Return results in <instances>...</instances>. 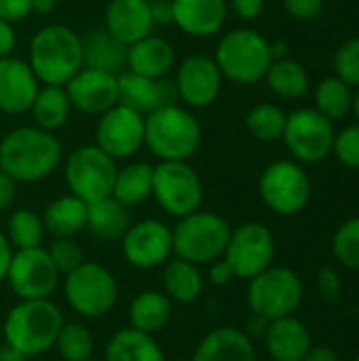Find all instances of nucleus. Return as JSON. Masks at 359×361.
I'll return each instance as SVG.
<instances>
[{
    "label": "nucleus",
    "mask_w": 359,
    "mask_h": 361,
    "mask_svg": "<svg viewBox=\"0 0 359 361\" xmlns=\"http://www.w3.org/2000/svg\"><path fill=\"white\" fill-rule=\"evenodd\" d=\"M201 140L203 129L199 118L178 102L144 116V146L159 161H190Z\"/></svg>",
    "instance_id": "obj_4"
},
{
    "label": "nucleus",
    "mask_w": 359,
    "mask_h": 361,
    "mask_svg": "<svg viewBox=\"0 0 359 361\" xmlns=\"http://www.w3.org/2000/svg\"><path fill=\"white\" fill-rule=\"evenodd\" d=\"M334 125L315 108H298L288 114L284 129V144L300 165L322 163L332 154Z\"/></svg>",
    "instance_id": "obj_12"
},
{
    "label": "nucleus",
    "mask_w": 359,
    "mask_h": 361,
    "mask_svg": "<svg viewBox=\"0 0 359 361\" xmlns=\"http://www.w3.org/2000/svg\"><path fill=\"white\" fill-rule=\"evenodd\" d=\"M355 116H358L359 121V87H358V93H353V110H351Z\"/></svg>",
    "instance_id": "obj_56"
},
{
    "label": "nucleus",
    "mask_w": 359,
    "mask_h": 361,
    "mask_svg": "<svg viewBox=\"0 0 359 361\" xmlns=\"http://www.w3.org/2000/svg\"><path fill=\"white\" fill-rule=\"evenodd\" d=\"M129 72L146 78H169L176 70V47L157 34H148L127 47Z\"/></svg>",
    "instance_id": "obj_23"
},
{
    "label": "nucleus",
    "mask_w": 359,
    "mask_h": 361,
    "mask_svg": "<svg viewBox=\"0 0 359 361\" xmlns=\"http://www.w3.org/2000/svg\"><path fill=\"white\" fill-rule=\"evenodd\" d=\"M25 61L40 85L66 87L83 68V38L63 23H47L32 36Z\"/></svg>",
    "instance_id": "obj_3"
},
{
    "label": "nucleus",
    "mask_w": 359,
    "mask_h": 361,
    "mask_svg": "<svg viewBox=\"0 0 359 361\" xmlns=\"http://www.w3.org/2000/svg\"><path fill=\"white\" fill-rule=\"evenodd\" d=\"M4 281L19 300H44L59 288L61 273L53 264L47 247L36 245L13 250Z\"/></svg>",
    "instance_id": "obj_13"
},
{
    "label": "nucleus",
    "mask_w": 359,
    "mask_h": 361,
    "mask_svg": "<svg viewBox=\"0 0 359 361\" xmlns=\"http://www.w3.org/2000/svg\"><path fill=\"white\" fill-rule=\"evenodd\" d=\"M11 256H13V247H11V243H8L4 231H0V283H2L4 277H6V269H8Z\"/></svg>",
    "instance_id": "obj_52"
},
{
    "label": "nucleus",
    "mask_w": 359,
    "mask_h": 361,
    "mask_svg": "<svg viewBox=\"0 0 359 361\" xmlns=\"http://www.w3.org/2000/svg\"><path fill=\"white\" fill-rule=\"evenodd\" d=\"M17 195V182L8 178L4 171H0V212H6Z\"/></svg>",
    "instance_id": "obj_50"
},
{
    "label": "nucleus",
    "mask_w": 359,
    "mask_h": 361,
    "mask_svg": "<svg viewBox=\"0 0 359 361\" xmlns=\"http://www.w3.org/2000/svg\"><path fill=\"white\" fill-rule=\"evenodd\" d=\"M57 0H32V11L34 13H40V15H47L55 8Z\"/></svg>",
    "instance_id": "obj_54"
},
{
    "label": "nucleus",
    "mask_w": 359,
    "mask_h": 361,
    "mask_svg": "<svg viewBox=\"0 0 359 361\" xmlns=\"http://www.w3.org/2000/svg\"><path fill=\"white\" fill-rule=\"evenodd\" d=\"M334 74L349 87H359V36L345 40L336 49Z\"/></svg>",
    "instance_id": "obj_41"
},
{
    "label": "nucleus",
    "mask_w": 359,
    "mask_h": 361,
    "mask_svg": "<svg viewBox=\"0 0 359 361\" xmlns=\"http://www.w3.org/2000/svg\"><path fill=\"white\" fill-rule=\"evenodd\" d=\"M258 195L269 212L277 216H296L311 199V180L298 161L279 159L260 173Z\"/></svg>",
    "instance_id": "obj_11"
},
{
    "label": "nucleus",
    "mask_w": 359,
    "mask_h": 361,
    "mask_svg": "<svg viewBox=\"0 0 359 361\" xmlns=\"http://www.w3.org/2000/svg\"><path fill=\"white\" fill-rule=\"evenodd\" d=\"M53 349L63 361H83L93 357L95 341L91 330L80 322H63Z\"/></svg>",
    "instance_id": "obj_38"
},
{
    "label": "nucleus",
    "mask_w": 359,
    "mask_h": 361,
    "mask_svg": "<svg viewBox=\"0 0 359 361\" xmlns=\"http://www.w3.org/2000/svg\"><path fill=\"white\" fill-rule=\"evenodd\" d=\"M286 13L298 21H313L324 11V0H281Z\"/></svg>",
    "instance_id": "obj_44"
},
{
    "label": "nucleus",
    "mask_w": 359,
    "mask_h": 361,
    "mask_svg": "<svg viewBox=\"0 0 359 361\" xmlns=\"http://www.w3.org/2000/svg\"><path fill=\"white\" fill-rule=\"evenodd\" d=\"M176 102L178 97L171 78H146L129 70L118 74V104L129 106L142 116Z\"/></svg>",
    "instance_id": "obj_19"
},
{
    "label": "nucleus",
    "mask_w": 359,
    "mask_h": 361,
    "mask_svg": "<svg viewBox=\"0 0 359 361\" xmlns=\"http://www.w3.org/2000/svg\"><path fill=\"white\" fill-rule=\"evenodd\" d=\"M83 38V66L121 74L127 68V44L116 40L104 25L89 30Z\"/></svg>",
    "instance_id": "obj_26"
},
{
    "label": "nucleus",
    "mask_w": 359,
    "mask_h": 361,
    "mask_svg": "<svg viewBox=\"0 0 359 361\" xmlns=\"http://www.w3.org/2000/svg\"><path fill=\"white\" fill-rule=\"evenodd\" d=\"M150 13H152L154 27L157 25H174L171 0H150Z\"/></svg>",
    "instance_id": "obj_48"
},
{
    "label": "nucleus",
    "mask_w": 359,
    "mask_h": 361,
    "mask_svg": "<svg viewBox=\"0 0 359 361\" xmlns=\"http://www.w3.org/2000/svg\"><path fill=\"white\" fill-rule=\"evenodd\" d=\"M116 169V161L99 146L85 144L74 148L63 161V180L70 195L85 203H93L110 197Z\"/></svg>",
    "instance_id": "obj_10"
},
{
    "label": "nucleus",
    "mask_w": 359,
    "mask_h": 361,
    "mask_svg": "<svg viewBox=\"0 0 359 361\" xmlns=\"http://www.w3.org/2000/svg\"><path fill=\"white\" fill-rule=\"evenodd\" d=\"M212 57L224 80L245 87L264 80L273 61L271 42L252 27H235L222 34Z\"/></svg>",
    "instance_id": "obj_5"
},
{
    "label": "nucleus",
    "mask_w": 359,
    "mask_h": 361,
    "mask_svg": "<svg viewBox=\"0 0 359 361\" xmlns=\"http://www.w3.org/2000/svg\"><path fill=\"white\" fill-rule=\"evenodd\" d=\"M332 252L343 267L359 271V216L345 220L336 228L332 237Z\"/></svg>",
    "instance_id": "obj_39"
},
{
    "label": "nucleus",
    "mask_w": 359,
    "mask_h": 361,
    "mask_svg": "<svg viewBox=\"0 0 359 361\" xmlns=\"http://www.w3.org/2000/svg\"><path fill=\"white\" fill-rule=\"evenodd\" d=\"M95 146H99L116 163L127 161L144 148V116L129 106L114 104L99 114L95 125Z\"/></svg>",
    "instance_id": "obj_17"
},
{
    "label": "nucleus",
    "mask_w": 359,
    "mask_h": 361,
    "mask_svg": "<svg viewBox=\"0 0 359 361\" xmlns=\"http://www.w3.org/2000/svg\"><path fill=\"white\" fill-rule=\"evenodd\" d=\"M190 361H258V355L245 330L222 326L199 341Z\"/></svg>",
    "instance_id": "obj_24"
},
{
    "label": "nucleus",
    "mask_w": 359,
    "mask_h": 361,
    "mask_svg": "<svg viewBox=\"0 0 359 361\" xmlns=\"http://www.w3.org/2000/svg\"><path fill=\"white\" fill-rule=\"evenodd\" d=\"M355 361H359V355H358V360H355Z\"/></svg>",
    "instance_id": "obj_58"
},
{
    "label": "nucleus",
    "mask_w": 359,
    "mask_h": 361,
    "mask_svg": "<svg viewBox=\"0 0 359 361\" xmlns=\"http://www.w3.org/2000/svg\"><path fill=\"white\" fill-rule=\"evenodd\" d=\"M32 13V0H0V19L13 25L28 19Z\"/></svg>",
    "instance_id": "obj_45"
},
{
    "label": "nucleus",
    "mask_w": 359,
    "mask_h": 361,
    "mask_svg": "<svg viewBox=\"0 0 359 361\" xmlns=\"http://www.w3.org/2000/svg\"><path fill=\"white\" fill-rule=\"evenodd\" d=\"M129 224V207L118 203L114 197L87 203V228L95 237L104 241H116L125 235Z\"/></svg>",
    "instance_id": "obj_32"
},
{
    "label": "nucleus",
    "mask_w": 359,
    "mask_h": 361,
    "mask_svg": "<svg viewBox=\"0 0 359 361\" xmlns=\"http://www.w3.org/2000/svg\"><path fill=\"white\" fill-rule=\"evenodd\" d=\"M288 112L277 104H256L245 114V127L258 142H277L284 135Z\"/></svg>",
    "instance_id": "obj_37"
},
{
    "label": "nucleus",
    "mask_w": 359,
    "mask_h": 361,
    "mask_svg": "<svg viewBox=\"0 0 359 361\" xmlns=\"http://www.w3.org/2000/svg\"><path fill=\"white\" fill-rule=\"evenodd\" d=\"M104 27L127 47L152 34L150 0H110L104 11Z\"/></svg>",
    "instance_id": "obj_22"
},
{
    "label": "nucleus",
    "mask_w": 359,
    "mask_h": 361,
    "mask_svg": "<svg viewBox=\"0 0 359 361\" xmlns=\"http://www.w3.org/2000/svg\"><path fill=\"white\" fill-rule=\"evenodd\" d=\"M53 264L57 267V271L63 275H68L70 271L78 269L85 262V254L83 247L78 245V241L74 237H53V241L47 247Z\"/></svg>",
    "instance_id": "obj_40"
},
{
    "label": "nucleus",
    "mask_w": 359,
    "mask_h": 361,
    "mask_svg": "<svg viewBox=\"0 0 359 361\" xmlns=\"http://www.w3.org/2000/svg\"><path fill=\"white\" fill-rule=\"evenodd\" d=\"M0 361H25L21 353H17L15 349H11L8 345L0 347Z\"/></svg>",
    "instance_id": "obj_55"
},
{
    "label": "nucleus",
    "mask_w": 359,
    "mask_h": 361,
    "mask_svg": "<svg viewBox=\"0 0 359 361\" xmlns=\"http://www.w3.org/2000/svg\"><path fill=\"white\" fill-rule=\"evenodd\" d=\"M66 305L83 319L106 317L118 300V281L110 269L85 260L78 269L61 277Z\"/></svg>",
    "instance_id": "obj_6"
},
{
    "label": "nucleus",
    "mask_w": 359,
    "mask_h": 361,
    "mask_svg": "<svg viewBox=\"0 0 359 361\" xmlns=\"http://www.w3.org/2000/svg\"><path fill=\"white\" fill-rule=\"evenodd\" d=\"M317 292L330 305H336L341 300V296H343V281H341V275L336 273V269L322 267L317 271Z\"/></svg>",
    "instance_id": "obj_43"
},
{
    "label": "nucleus",
    "mask_w": 359,
    "mask_h": 361,
    "mask_svg": "<svg viewBox=\"0 0 359 361\" xmlns=\"http://www.w3.org/2000/svg\"><path fill=\"white\" fill-rule=\"evenodd\" d=\"M300 361H339V355L326 345H311Z\"/></svg>",
    "instance_id": "obj_51"
},
{
    "label": "nucleus",
    "mask_w": 359,
    "mask_h": 361,
    "mask_svg": "<svg viewBox=\"0 0 359 361\" xmlns=\"http://www.w3.org/2000/svg\"><path fill=\"white\" fill-rule=\"evenodd\" d=\"M63 161V146L53 131L36 125L11 129L0 140V171L17 184L47 180Z\"/></svg>",
    "instance_id": "obj_1"
},
{
    "label": "nucleus",
    "mask_w": 359,
    "mask_h": 361,
    "mask_svg": "<svg viewBox=\"0 0 359 361\" xmlns=\"http://www.w3.org/2000/svg\"><path fill=\"white\" fill-rule=\"evenodd\" d=\"M334 157L349 169H359V123L345 127L334 135Z\"/></svg>",
    "instance_id": "obj_42"
},
{
    "label": "nucleus",
    "mask_w": 359,
    "mask_h": 361,
    "mask_svg": "<svg viewBox=\"0 0 359 361\" xmlns=\"http://www.w3.org/2000/svg\"><path fill=\"white\" fill-rule=\"evenodd\" d=\"M207 267H209V269H207V279H209V283L216 286V288H224V286H229L233 279H237L235 273H233V269L229 267V262H226L224 258H218V260H214V262L207 264Z\"/></svg>",
    "instance_id": "obj_47"
},
{
    "label": "nucleus",
    "mask_w": 359,
    "mask_h": 361,
    "mask_svg": "<svg viewBox=\"0 0 359 361\" xmlns=\"http://www.w3.org/2000/svg\"><path fill=\"white\" fill-rule=\"evenodd\" d=\"M288 53H290V44L286 40L271 42V55H273V59H284V57H288Z\"/></svg>",
    "instance_id": "obj_53"
},
{
    "label": "nucleus",
    "mask_w": 359,
    "mask_h": 361,
    "mask_svg": "<svg viewBox=\"0 0 359 361\" xmlns=\"http://www.w3.org/2000/svg\"><path fill=\"white\" fill-rule=\"evenodd\" d=\"M44 233L47 231L42 224V216L36 214L34 209L19 207L6 218L4 235H6L13 250H25V247L42 245Z\"/></svg>",
    "instance_id": "obj_36"
},
{
    "label": "nucleus",
    "mask_w": 359,
    "mask_h": 361,
    "mask_svg": "<svg viewBox=\"0 0 359 361\" xmlns=\"http://www.w3.org/2000/svg\"><path fill=\"white\" fill-rule=\"evenodd\" d=\"M171 80L176 87L178 104L190 110L209 108L218 99L224 82L214 57L203 53H193L176 63Z\"/></svg>",
    "instance_id": "obj_15"
},
{
    "label": "nucleus",
    "mask_w": 359,
    "mask_h": 361,
    "mask_svg": "<svg viewBox=\"0 0 359 361\" xmlns=\"http://www.w3.org/2000/svg\"><path fill=\"white\" fill-rule=\"evenodd\" d=\"M229 11L241 21H254L262 15L267 0H226Z\"/></svg>",
    "instance_id": "obj_46"
},
{
    "label": "nucleus",
    "mask_w": 359,
    "mask_h": 361,
    "mask_svg": "<svg viewBox=\"0 0 359 361\" xmlns=\"http://www.w3.org/2000/svg\"><path fill=\"white\" fill-rule=\"evenodd\" d=\"M118 241L125 260L138 271L159 269L174 256L171 226L157 218H144L129 224Z\"/></svg>",
    "instance_id": "obj_16"
},
{
    "label": "nucleus",
    "mask_w": 359,
    "mask_h": 361,
    "mask_svg": "<svg viewBox=\"0 0 359 361\" xmlns=\"http://www.w3.org/2000/svg\"><path fill=\"white\" fill-rule=\"evenodd\" d=\"M66 93L72 108L83 114L99 116L114 104H118V74L83 66L66 82Z\"/></svg>",
    "instance_id": "obj_18"
},
{
    "label": "nucleus",
    "mask_w": 359,
    "mask_h": 361,
    "mask_svg": "<svg viewBox=\"0 0 359 361\" xmlns=\"http://www.w3.org/2000/svg\"><path fill=\"white\" fill-rule=\"evenodd\" d=\"M315 110L332 123L345 118L353 110V87H349L336 74L326 76L315 89Z\"/></svg>",
    "instance_id": "obj_35"
},
{
    "label": "nucleus",
    "mask_w": 359,
    "mask_h": 361,
    "mask_svg": "<svg viewBox=\"0 0 359 361\" xmlns=\"http://www.w3.org/2000/svg\"><path fill=\"white\" fill-rule=\"evenodd\" d=\"M42 224L51 237H76L87 228V203L70 192L61 195L44 207Z\"/></svg>",
    "instance_id": "obj_30"
},
{
    "label": "nucleus",
    "mask_w": 359,
    "mask_h": 361,
    "mask_svg": "<svg viewBox=\"0 0 359 361\" xmlns=\"http://www.w3.org/2000/svg\"><path fill=\"white\" fill-rule=\"evenodd\" d=\"M267 87L281 99H298L309 91V74L296 59H273L267 74Z\"/></svg>",
    "instance_id": "obj_34"
},
{
    "label": "nucleus",
    "mask_w": 359,
    "mask_h": 361,
    "mask_svg": "<svg viewBox=\"0 0 359 361\" xmlns=\"http://www.w3.org/2000/svg\"><path fill=\"white\" fill-rule=\"evenodd\" d=\"M63 326L61 309L51 300H19L2 322L4 345L28 357L44 355L53 349Z\"/></svg>",
    "instance_id": "obj_2"
},
{
    "label": "nucleus",
    "mask_w": 359,
    "mask_h": 361,
    "mask_svg": "<svg viewBox=\"0 0 359 361\" xmlns=\"http://www.w3.org/2000/svg\"><path fill=\"white\" fill-rule=\"evenodd\" d=\"M231 231V224L220 214L197 209L180 218L171 228L174 256L197 267L212 264L224 256Z\"/></svg>",
    "instance_id": "obj_7"
},
{
    "label": "nucleus",
    "mask_w": 359,
    "mask_h": 361,
    "mask_svg": "<svg viewBox=\"0 0 359 361\" xmlns=\"http://www.w3.org/2000/svg\"><path fill=\"white\" fill-rule=\"evenodd\" d=\"M40 89L30 63L15 55L0 59V112L25 114Z\"/></svg>",
    "instance_id": "obj_20"
},
{
    "label": "nucleus",
    "mask_w": 359,
    "mask_h": 361,
    "mask_svg": "<svg viewBox=\"0 0 359 361\" xmlns=\"http://www.w3.org/2000/svg\"><path fill=\"white\" fill-rule=\"evenodd\" d=\"M104 361H167V357L152 334L127 326L108 338Z\"/></svg>",
    "instance_id": "obj_27"
},
{
    "label": "nucleus",
    "mask_w": 359,
    "mask_h": 361,
    "mask_svg": "<svg viewBox=\"0 0 359 361\" xmlns=\"http://www.w3.org/2000/svg\"><path fill=\"white\" fill-rule=\"evenodd\" d=\"M174 25L190 38H212L222 32L229 4L226 0H171Z\"/></svg>",
    "instance_id": "obj_21"
},
{
    "label": "nucleus",
    "mask_w": 359,
    "mask_h": 361,
    "mask_svg": "<svg viewBox=\"0 0 359 361\" xmlns=\"http://www.w3.org/2000/svg\"><path fill=\"white\" fill-rule=\"evenodd\" d=\"M237 279H254L275 260V237L260 222H245L231 231L224 256Z\"/></svg>",
    "instance_id": "obj_14"
},
{
    "label": "nucleus",
    "mask_w": 359,
    "mask_h": 361,
    "mask_svg": "<svg viewBox=\"0 0 359 361\" xmlns=\"http://www.w3.org/2000/svg\"><path fill=\"white\" fill-rule=\"evenodd\" d=\"M262 338L273 361H300L313 345L309 328L294 315L269 322Z\"/></svg>",
    "instance_id": "obj_25"
},
{
    "label": "nucleus",
    "mask_w": 359,
    "mask_h": 361,
    "mask_svg": "<svg viewBox=\"0 0 359 361\" xmlns=\"http://www.w3.org/2000/svg\"><path fill=\"white\" fill-rule=\"evenodd\" d=\"M70 110H72V104L68 99L66 87L40 85V89L32 102L30 114H32L36 127L55 133L59 127H63L68 123Z\"/></svg>",
    "instance_id": "obj_33"
},
{
    "label": "nucleus",
    "mask_w": 359,
    "mask_h": 361,
    "mask_svg": "<svg viewBox=\"0 0 359 361\" xmlns=\"http://www.w3.org/2000/svg\"><path fill=\"white\" fill-rule=\"evenodd\" d=\"M15 47H17V34H15L13 23L0 19V59L11 57Z\"/></svg>",
    "instance_id": "obj_49"
},
{
    "label": "nucleus",
    "mask_w": 359,
    "mask_h": 361,
    "mask_svg": "<svg viewBox=\"0 0 359 361\" xmlns=\"http://www.w3.org/2000/svg\"><path fill=\"white\" fill-rule=\"evenodd\" d=\"M152 173L154 165L146 161H133L116 169L110 197H114L125 207H138L152 197Z\"/></svg>",
    "instance_id": "obj_31"
},
{
    "label": "nucleus",
    "mask_w": 359,
    "mask_h": 361,
    "mask_svg": "<svg viewBox=\"0 0 359 361\" xmlns=\"http://www.w3.org/2000/svg\"><path fill=\"white\" fill-rule=\"evenodd\" d=\"M203 273L201 267L186 262L178 256H171L163 264V292L169 296L171 302L178 305H193L203 294Z\"/></svg>",
    "instance_id": "obj_29"
},
{
    "label": "nucleus",
    "mask_w": 359,
    "mask_h": 361,
    "mask_svg": "<svg viewBox=\"0 0 359 361\" xmlns=\"http://www.w3.org/2000/svg\"><path fill=\"white\" fill-rule=\"evenodd\" d=\"M152 197L167 216L180 220L201 209L205 188L188 161H159L152 173Z\"/></svg>",
    "instance_id": "obj_8"
},
{
    "label": "nucleus",
    "mask_w": 359,
    "mask_h": 361,
    "mask_svg": "<svg viewBox=\"0 0 359 361\" xmlns=\"http://www.w3.org/2000/svg\"><path fill=\"white\" fill-rule=\"evenodd\" d=\"M303 302V281L288 267H269L248 286V307L252 315L273 322L294 315Z\"/></svg>",
    "instance_id": "obj_9"
},
{
    "label": "nucleus",
    "mask_w": 359,
    "mask_h": 361,
    "mask_svg": "<svg viewBox=\"0 0 359 361\" xmlns=\"http://www.w3.org/2000/svg\"><path fill=\"white\" fill-rule=\"evenodd\" d=\"M83 361H97V360H93V357H89V360H83Z\"/></svg>",
    "instance_id": "obj_57"
},
{
    "label": "nucleus",
    "mask_w": 359,
    "mask_h": 361,
    "mask_svg": "<svg viewBox=\"0 0 359 361\" xmlns=\"http://www.w3.org/2000/svg\"><path fill=\"white\" fill-rule=\"evenodd\" d=\"M171 315L174 302L163 290H144L135 294L127 311L129 326L152 336L171 322Z\"/></svg>",
    "instance_id": "obj_28"
}]
</instances>
